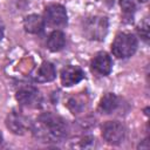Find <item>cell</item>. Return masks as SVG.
<instances>
[{"label":"cell","instance_id":"obj_6","mask_svg":"<svg viewBox=\"0 0 150 150\" xmlns=\"http://www.w3.org/2000/svg\"><path fill=\"white\" fill-rule=\"evenodd\" d=\"M15 97L20 104L26 105V107H30V108L39 107V104L41 102V95H40L39 90L33 86L21 87L16 91Z\"/></svg>","mask_w":150,"mask_h":150},{"label":"cell","instance_id":"obj_14","mask_svg":"<svg viewBox=\"0 0 150 150\" xmlns=\"http://www.w3.org/2000/svg\"><path fill=\"white\" fill-rule=\"evenodd\" d=\"M67 105H68V108L70 109V111H71L73 114H77V112H80V111L84 108L86 103L83 102V100H81L80 96H76V97H71V98L68 101Z\"/></svg>","mask_w":150,"mask_h":150},{"label":"cell","instance_id":"obj_9","mask_svg":"<svg viewBox=\"0 0 150 150\" xmlns=\"http://www.w3.org/2000/svg\"><path fill=\"white\" fill-rule=\"evenodd\" d=\"M91 68L100 75H108L112 68L111 57L105 52L97 53L91 60Z\"/></svg>","mask_w":150,"mask_h":150},{"label":"cell","instance_id":"obj_8","mask_svg":"<svg viewBox=\"0 0 150 150\" xmlns=\"http://www.w3.org/2000/svg\"><path fill=\"white\" fill-rule=\"evenodd\" d=\"M84 77L83 70L79 66H67L61 71V82L64 87H71Z\"/></svg>","mask_w":150,"mask_h":150},{"label":"cell","instance_id":"obj_2","mask_svg":"<svg viewBox=\"0 0 150 150\" xmlns=\"http://www.w3.org/2000/svg\"><path fill=\"white\" fill-rule=\"evenodd\" d=\"M137 39L130 33H118L111 43V52L120 59L131 56L137 49Z\"/></svg>","mask_w":150,"mask_h":150},{"label":"cell","instance_id":"obj_7","mask_svg":"<svg viewBox=\"0 0 150 150\" xmlns=\"http://www.w3.org/2000/svg\"><path fill=\"white\" fill-rule=\"evenodd\" d=\"M6 125L12 132H14L16 135H22L28 129L29 123L22 114L18 112V111H12L8 114V116L6 118Z\"/></svg>","mask_w":150,"mask_h":150},{"label":"cell","instance_id":"obj_3","mask_svg":"<svg viewBox=\"0 0 150 150\" xmlns=\"http://www.w3.org/2000/svg\"><path fill=\"white\" fill-rule=\"evenodd\" d=\"M108 32V20L104 16H90L83 23V34L89 40H103Z\"/></svg>","mask_w":150,"mask_h":150},{"label":"cell","instance_id":"obj_13","mask_svg":"<svg viewBox=\"0 0 150 150\" xmlns=\"http://www.w3.org/2000/svg\"><path fill=\"white\" fill-rule=\"evenodd\" d=\"M118 107V98L115 94L108 93L105 94L100 102V110L104 114H110L116 108Z\"/></svg>","mask_w":150,"mask_h":150},{"label":"cell","instance_id":"obj_18","mask_svg":"<svg viewBox=\"0 0 150 150\" xmlns=\"http://www.w3.org/2000/svg\"><path fill=\"white\" fill-rule=\"evenodd\" d=\"M1 142H2V135H1V132H0V144H1Z\"/></svg>","mask_w":150,"mask_h":150},{"label":"cell","instance_id":"obj_10","mask_svg":"<svg viewBox=\"0 0 150 150\" xmlns=\"http://www.w3.org/2000/svg\"><path fill=\"white\" fill-rule=\"evenodd\" d=\"M23 27L26 32L30 34H39L45 28V20L38 14L27 15L23 20Z\"/></svg>","mask_w":150,"mask_h":150},{"label":"cell","instance_id":"obj_16","mask_svg":"<svg viewBox=\"0 0 150 150\" xmlns=\"http://www.w3.org/2000/svg\"><path fill=\"white\" fill-rule=\"evenodd\" d=\"M137 30H138V34L141 35V38L144 41H148V39H149V23H148V20H144L138 26Z\"/></svg>","mask_w":150,"mask_h":150},{"label":"cell","instance_id":"obj_5","mask_svg":"<svg viewBox=\"0 0 150 150\" xmlns=\"http://www.w3.org/2000/svg\"><path fill=\"white\" fill-rule=\"evenodd\" d=\"M45 22L52 27H62L67 23L66 8L59 4H52L45 9Z\"/></svg>","mask_w":150,"mask_h":150},{"label":"cell","instance_id":"obj_17","mask_svg":"<svg viewBox=\"0 0 150 150\" xmlns=\"http://www.w3.org/2000/svg\"><path fill=\"white\" fill-rule=\"evenodd\" d=\"M4 30H5V26H4V22L0 20V40L4 36Z\"/></svg>","mask_w":150,"mask_h":150},{"label":"cell","instance_id":"obj_4","mask_svg":"<svg viewBox=\"0 0 150 150\" xmlns=\"http://www.w3.org/2000/svg\"><path fill=\"white\" fill-rule=\"evenodd\" d=\"M102 137L109 144H120L125 137V129L117 121H108L102 127Z\"/></svg>","mask_w":150,"mask_h":150},{"label":"cell","instance_id":"obj_1","mask_svg":"<svg viewBox=\"0 0 150 150\" xmlns=\"http://www.w3.org/2000/svg\"><path fill=\"white\" fill-rule=\"evenodd\" d=\"M66 121L53 112H45L39 116L34 134L42 142H61L67 136Z\"/></svg>","mask_w":150,"mask_h":150},{"label":"cell","instance_id":"obj_15","mask_svg":"<svg viewBox=\"0 0 150 150\" xmlns=\"http://www.w3.org/2000/svg\"><path fill=\"white\" fill-rule=\"evenodd\" d=\"M120 6H121L122 11L125 14H132L135 12V9H136L135 2L132 0H121L120 1Z\"/></svg>","mask_w":150,"mask_h":150},{"label":"cell","instance_id":"obj_12","mask_svg":"<svg viewBox=\"0 0 150 150\" xmlns=\"http://www.w3.org/2000/svg\"><path fill=\"white\" fill-rule=\"evenodd\" d=\"M64 45H66V36L60 30H54L49 35L48 40H47V47L52 52H59V50H61L64 47Z\"/></svg>","mask_w":150,"mask_h":150},{"label":"cell","instance_id":"obj_11","mask_svg":"<svg viewBox=\"0 0 150 150\" xmlns=\"http://www.w3.org/2000/svg\"><path fill=\"white\" fill-rule=\"evenodd\" d=\"M56 77V69L53 63L50 62H43L35 75V80L38 82H50Z\"/></svg>","mask_w":150,"mask_h":150},{"label":"cell","instance_id":"obj_19","mask_svg":"<svg viewBox=\"0 0 150 150\" xmlns=\"http://www.w3.org/2000/svg\"><path fill=\"white\" fill-rule=\"evenodd\" d=\"M138 1H139V2H146L148 0H138Z\"/></svg>","mask_w":150,"mask_h":150}]
</instances>
